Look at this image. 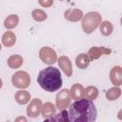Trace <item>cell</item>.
Instances as JSON below:
<instances>
[{"label":"cell","mask_w":122,"mask_h":122,"mask_svg":"<svg viewBox=\"0 0 122 122\" xmlns=\"http://www.w3.org/2000/svg\"><path fill=\"white\" fill-rule=\"evenodd\" d=\"M96 116L97 111L92 100L83 97L75 100L68 112V120L72 122H93Z\"/></svg>","instance_id":"obj_1"},{"label":"cell","mask_w":122,"mask_h":122,"mask_svg":"<svg viewBox=\"0 0 122 122\" xmlns=\"http://www.w3.org/2000/svg\"><path fill=\"white\" fill-rule=\"evenodd\" d=\"M39 86L46 92H52L62 86V77L59 70L54 67H48L39 71L37 76Z\"/></svg>","instance_id":"obj_2"},{"label":"cell","mask_w":122,"mask_h":122,"mask_svg":"<svg viewBox=\"0 0 122 122\" xmlns=\"http://www.w3.org/2000/svg\"><path fill=\"white\" fill-rule=\"evenodd\" d=\"M101 23V15L98 12H88L82 20V29L85 32H92Z\"/></svg>","instance_id":"obj_3"},{"label":"cell","mask_w":122,"mask_h":122,"mask_svg":"<svg viewBox=\"0 0 122 122\" xmlns=\"http://www.w3.org/2000/svg\"><path fill=\"white\" fill-rule=\"evenodd\" d=\"M11 82L14 87L19 89H26L30 84V77L28 72L24 71H19L13 73L11 77Z\"/></svg>","instance_id":"obj_4"},{"label":"cell","mask_w":122,"mask_h":122,"mask_svg":"<svg viewBox=\"0 0 122 122\" xmlns=\"http://www.w3.org/2000/svg\"><path fill=\"white\" fill-rule=\"evenodd\" d=\"M71 92L67 89L61 90L57 95H56V107L59 110H65L66 108L69 107L71 103Z\"/></svg>","instance_id":"obj_5"},{"label":"cell","mask_w":122,"mask_h":122,"mask_svg":"<svg viewBox=\"0 0 122 122\" xmlns=\"http://www.w3.org/2000/svg\"><path fill=\"white\" fill-rule=\"evenodd\" d=\"M39 57L44 63L49 65L53 64L57 60V55L55 51L50 47H43L39 51Z\"/></svg>","instance_id":"obj_6"},{"label":"cell","mask_w":122,"mask_h":122,"mask_svg":"<svg viewBox=\"0 0 122 122\" xmlns=\"http://www.w3.org/2000/svg\"><path fill=\"white\" fill-rule=\"evenodd\" d=\"M42 108V102L38 98H34L30 101V103L27 107V114L30 117H37L41 112Z\"/></svg>","instance_id":"obj_7"},{"label":"cell","mask_w":122,"mask_h":122,"mask_svg":"<svg viewBox=\"0 0 122 122\" xmlns=\"http://www.w3.org/2000/svg\"><path fill=\"white\" fill-rule=\"evenodd\" d=\"M112 52V50L109 48H105V47H92L88 51V56L90 57V59L92 60H95L98 59L101 55L106 54L109 55Z\"/></svg>","instance_id":"obj_8"},{"label":"cell","mask_w":122,"mask_h":122,"mask_svg":"<svg viewBox=\"0 0 122 122\" xmlns=\"http://www.w3.org/2000/svg\"><path fill=\"white\" fill-rule=\"evenodd\" d=\"M58 65L61 68V70L64 71V73L67 76H71L72 74V67H71V63L69 57L67 56H60L58 58Z\"/></svg>","instance_id":"obj_9"},{"label":"cell","mask_w":122,"mask_h":122,"mask_svg":"<svg viewBox=\"0 0 122 122\" xmlns=\"http://www.w3.org/2000/svg\"><path fill=\"white\" fill-rule=\"evenodd\" d=\"M110 79L114 86L122 85V69L119 66L113 67L110 72Z\"/></svg>","instance_id":"obj_10"},{"label":"cell","mask_w":122,"mask_h":122,"mask_svg":"<svg viewBox=\"0 0 122 122\" xmlns=\"http://www.w3.org/2000/svg\"><path fill=\"white\" fill-rule=\"evenodd\" d=\"M64 16L67 20H69L71 22H76L82 18L83 13L78 9H70V10H67L65 11Z\"/></svg>","instance_id":"obj_11"},{"label":"cell","mask_w":122,"mask_h":122,"mask_svg":"<svg viewBox=\"0 0 122 122\" xmlns=\"http://www.w3.org/2000/svg\"><path fill=\"white\" fill-rule=\"evenodd\" d=\"M70 92H71V97L74 100H77L84 96V88L82 87V85L75 83L72 85Z\"/></svg>","instance_id":"obj_12"},{"label":"cell","mask_w":122,"mask_h":122,"mask_svg":"<svg viewBox=\"0 0 122 122\" xmlns=\"http://www.w3.org/2000/svg\"><path fill=\"white\" fill-rule=\"evenodd\" d=\"M14 98H15L17 103H19L21 105H24V104H27L30 100V94L29 92L22 90V91H18L15 93Z\"/></svg>","instance_id":"obj_13"},{"label":"cell","mask_w":122,"mask_h":122,"mask_svg":"<svg viewBox=\"0 0 122 122\" xmlns=\"http://www.w3.org/2000/svg\"><path fill=\"white\" fill-rule=\"evenodd\" d=\"M16 41V36L12 31H6L2 36V43L6 47H11Z\"/></svg>","instance_id":"obj_14"},{"label":"cell","mask_w":122,"mask_h":122,"mask_svg":"<svg viewBox=\"0 0 122 122\" xmlns=\"http://www.w3.org/2000/svg\"><path fill=\"white\" fill-rule=\"evenodd\" d=\"M41 113L45 118H49L51 116H52L55 113V107L53 106L52 103L51 102H47L44 105H42L41 108Z\"/></svg>","instance_id":"obj_15"},{"label":"cell","mask_w":122,"mask_h":122,"mask_svg":"<svg viewBox=\"0 0 122 122\" xmlns=\"http://www.w3.org/2000/svg\"><path fill=\"white\" fill-rule=\"evenodd\" d=\"M7 63L11 69H18L23 64V57L18 54L11 55L10 57H9Z\"/></svg>","instance_id":"obj_16"},{"label":"cell","mask_w":122,"mask_h":122,"mask_svg":"<svg viewBox=\"0 0 122 122\" xmlns=\"http://www.w3.org/2000/svg\"><path fill=\"white\" fill-rule=\"evenodd\" d=\"M90 61V57L88 56V54L85 53H81L75 58V64L79 69H86L89 66Z\"/></svg>","instance_id":"obj_17"},{"label":"cell","mask_w":122,"mask_h":122,"mask_svg":"<svg viewBox=\"0 0 122 122\" xmlns=\"http://www.w3.org/2000/svg\"><path fill=\"white\" fill-rule=\"evenodd\" d=\"M18 22H19L18 16H17L16 14H11V15L8 16V17L5 19V21H4V26H5L7 29L10 30V29L15 28V27L17 26Z\"/></svg>","instance_id":"obj_18"},{"label":"cell","mask_w":122,"mask_h":122,"mask_svg":"<svg viewBox=\"0 0 122 122\" xmlns=\"http://www.w3.org/2000/svg\"><path fill=\"white\" fill-rule=\"evenodd\" d=\"M100 30L103 35L108 36V35L112 34V32L113 30V27L110 21H103L100 23Z\"/></svg>","instance_id":"obj_19"},{"label":"cell","mask_w":122,"mask_h":122,"mask_svg":"<svg viewBox=\"0 0 122 122\" xmlns=\"http://www.w3.org/2000/svg\"><path fill=\"white\" fill-rule=\"evenodd\" d=\"M121 95V90L117 87H114V88H112L110 89L107 92H106V97L108 100H116L119 96Z\"/></svg>","instance_id":"obj_20"},{"label":"cell","mask_w":122,"mask_h":122,"mask_svg":"<svg viewBox=\"0 0 122 122\" xmlns=\"http://www.w3.org/2000/svg\"><path fill=\"white\" fill-rule=\"evenodd\" d=\"M84 94L88 99L93 100L98 95V90L93 86H89L84 90Z\"/></svg>","instance_id":"obj_21"},{"label":"cell","mask_w":122,"mask_h":122,"mask_svg":"<svg viewBox=\"0 0 122 122\" xmlns=\"http://www.w3.org/2000/svg\"><path fill=\"white\" fill-rule=\"evenodd\" d=\"M47 121H67L68 120V112H66L65 110H63L62 112H60L59 113H57L55 116H51L49 118H46Z\"/></svg>","instance_id":"obj_22"},{"label":"cell","mask_w":122,"mask_h":122,"mask_svg":"<svg viewBox=\"0 0 122 122\" xmlns=\"http://www.w3.org/2000/svg\"><path fill=\"white\" fill-rule=\"evenodd\" d=\"M31 15H32V18L37 22H42V21L47 19V14L42 10H32Z\"/></svg>","instance_id":"obj_23"},{"label":"cell","mask_w":122,"mask_h":122,"mask_svg":"<svg viewBox=\"0 0 122 122\" xmlns=\"http://www.w3.org/2000/svg\"><path fill=\"white\" fill-rule=\"evenodd\" d=\"M39 4L44 8H49L53 4V0H38Z\"/></svg>","instance_id":"obj_24"},{"label":"cell","mask_w":122,"mask_h":122,"mask_svg":"<svg viewBox=\"0 0 122 122\" xmlns=\"http://www.w3.org/2000/svg\"><path fill=\"white\" fill-rule=\"evenodd\" d=\"M18 120H24V121H26V118H24V117H20V118L16 119V121H18Z\"/></svg>","instance_id":"obj_25"},{"label":"cell","mask_w":122,"mask_h":122,"mask_svg":"<svg viewBox=\"0 0 122 122\" xmlns=\"http://www.w3.org/2000/svg\"><path fill=\"white\" fill-rule=\"evenodd\" d=\"M2 85H3V83H2V80H1V78H0V89L2 88Z\"/></svg>","instance_id":"obj_26"},{"label":"cell","mask_w":122,"mask_h":122,"mask_svg":"<svg viewBox=\"0 0 122 122\" xmlns=\"http://www.w3.org/2000/svg\"><path fill=\"white\" fill-rule=\"evenodd\" d=\"M0 51H1V45H0Z\"/></svg>","instance_id":"obj_27"},{"label":"cell","mask_w":122,"mask_h":122,"mask_svg":"<svg viewBox=\"0 0 122 122\" xmlns=\"http://www.w3.org/2000/svg\"><path fill=\"white\" fill-rule=\"evenodd\" d=\"M60 1H63V0H60Z\"/></svg>","instance_id":"obj_28"}]
</instances>
